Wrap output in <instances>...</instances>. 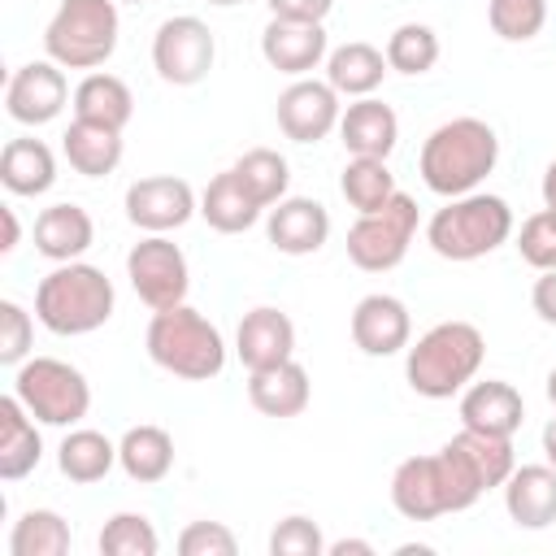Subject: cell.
Returning <instances> with one entry per match:
<instances>
[{
  "label": "cell",
  "instance_id": "11",
  "mask_svg": "<svg viewBox=\"0 0 556 556\" xmlns=\"http://www.w3.org/2000/svg\"><path fill=\"white\" fill-rule=\"evenodd\" d=\"M217 61V39L208 30V22L191 17V13H178V17H165L152 35V70L161 74V83L169 87H195L208 78Z\"/></svg>",
  "mask_w": 556,
  "mask_h": 556
},
{
  "label": "cell",
  "instance_id": "9",
  "mask_svg": "<svg viewBox=\"0 0 556 556\" xmlns=\"http://www.w3.org/2000/svg\"><path fill=\"white\" fill-rule=\"evenodd\" d=\"M417 200L408 191H395L378 213H361L348 230V261L365 274H387L408 256V243L417 235Z\"/></svg>",
  "mask_w": 556,
  "mask_h": 556
},
{
  "label": "cell",
  "instance_id": "14",
  "mask_svg": "<svg viewBox=\"0 0 556 556\" xmlns=\"http://www.w3.org/2000/svg\"><path fill=\"white\" fill-rule=\"evenodd\" d=\"M278 130L291 139V143H321L330 130H339V117H343V104H339V91L330 83H317V78H295L282 96H278Z\"/></svg>",
  "mask_w": 556,
  "mask_h": 556
},
{
  "label": "cell",
  "instance_id": "28",
  "mask_svg": "<svg viewBox=\"0 0 556 556\" xmlns=\"http://www.w3.org/2000/svg\"><path fill=\"white\" fill-rule=\"evenodd\" d=\"M61 152H65V161H70L74 174L104 178V174H113L122 165V130L74 117L70 130L61 135Z\"/></svg>",
  "mask_w": 556,
  "mask_h": 556
},
{
  "label": "cell",
  "instance_id": "6",
  "mask_svg": "<svg viewBox=\"0 0 556 556\" xmlns=\"http://www.w3.org/2000/svg\"><path fill=\"white\" fill-rule=\"evenodd\" d=\"M508 239H513V208L504 195H491V191L456 195L426 222V243L434 248V256L456 265L491 256Z\"/></svg>",
  "mask_w": 556,
  "mask_h": 556
},
{
  "label": "cell",
  "instance_id": "44",
  "mask_svg": "<svg viewBox=\"0 0 556 556\" xmlns=\"http://www.w3.org/2000/svg\"><path fill=\"white\" fill-rule=\"evenodd\" d=\"M530 304H534V313H539L547 326H556V269H543V274L534 278Z\"/></svg>",
  "mask_w": 556,
  "mask_h": 556
},
{
  "label": "cell",
  "instance_id": "51",
  "mask_svg": "<svg viewBox=\"0 0 556 556\" xmlns=\"http://www.w3.org/2000/svg\"><path fill=\"white\" fill-rule=\"evenodd\" d=\"M126 4H143V0H126Z\"/></svg>",
  "mask_w": 556,
  "mask_h": 556
},
{
  "label": "cell",
  "instance_id": "33",
  "mask_svg": "<svg viewBox=\"0 0 556 556\" xmlns=\"http://www.w3.org/2000/svg\"><path fill=\"white\" fill-rule=\"evenodd\" d=\"M447 443L469 460V469L478 473V482H482L486 491H491V486H504V482H508V473L517 469L513 439H504V434H482V430L460 426Z\"/></svg>",
  "mask_w": 556,
  "mask_h": 556
},
{
  "label": "cell",
  "instance_id": "25",
  "mask_svg": "<svg viewBox=\"0 0 556 556\" xmlns=\"http://www.w3.org/2000/svg\"><path fill=\"white\" fill-rule=\"evenodd\" d=\"M43 456V439L35 417L26 413V404L17 395L0 400V478L4 482H22L26 473H35Z\"/></svg>",
  "mask_w": 556,
  "mask_h": 556
},
{
  "label": "cell",
  "instance_id": "40",
  "mask_svg": "<svg viewBox=\"0 0 556 556\" xmlns=\"http://www.w3.org/2000/svg\"><path fill=\"white\" fill-rule=\"evenodd\" d=\"M321 552H326V539L313 517L291 513L269 530V556H321Z\"/></svg>",
  "mask_w": 556,
  "mask_h": 556
},
{
  "label": "cell",
  "instance_id": "23",
  "mask_svg": "<svg viewBox=\"0 0 556 556\" xmlns=\"http://www.w3.org/2000/svg\"><path fill=\"white\" fill-rule=\"evenodd\" d=\"M96 243V222L83 204H48L39 217H35V252L48 256L52 265L61 261H78L87 248Z\"/></svg>",
  "mask_w": 556,
  "mask_h": 556
},
{
  "label": "cell",
  "instance_id": "32",
  "mask_svg": "<svg viewBox=\"0 0 556 556\" xmlns=\"http://www.w3.org/2000/svg\"><path fill=\"white\" fill-rule=\"evenodd\" d=\"M70 543V521L56 508H26L9 530V556H65Z\"/></svg>",
  "mask_w": 556,
  "mask_h": 556
},
{
  "label": "cell",
  "instance_id": "8",
  "mask_svg": "<svg viewBox=\"0 0 556 556\" xmlns=\"http://www.w3.org/2000/svg\"><path fill=\"white\" fill-rule=\"evenodd\" d=\"M13 395L39 426H78L91 413V382L61 356H26L13 374Z\"/></svg>",
  "mask_w": 556,
  "mask_h": 556
},
{
  "label": "cell",
  "instance_id": "30",
  "mask_svg": "<svg viewBox=\"0 0 556 556\" xmlns=\"http://www.w3.org/2000/svg\"><path fill=\"white\" fill-rule=\"evenodd\" d=\"M74 117L83 122H96V126H113V130H126V122L135 117V96L130 87L117 78V74H104V70H91L78 87H74Z\"/></svg>",
  "mask_w": 556,
  "mask_h": 556
},
{
  "label": "cell",
  "instance_id": "37",
  "mask_svg": "<svg viewBox=\"0 0 556 556\" xmlns=\"http://www.w3.org/2000/svg\"><path fill=\"white\" fill-rule=\"evenodd\" d=\"M100 556H156L161 534L143 513H113L96 539Z\"/></svg>",
  "mask_w": 556,
  "mask_h": 556
},
{
  "label": "cell",
  "instance_id": "10",
  "mask_svg": "<svg viewBox=\"0 0 556 556\" xmlns=\"http://www.w3.org/2000/svg\"><path fill=\"white\" fill-rule=\"evenodd\" d=\"M126 278L135 287V295L161 313V308H174V304H187V291H191V265H187V252L165 239V235H143L130 252H126Z\"/></svg>",
  "mask_w": 556,
  "mask_h": 556
},
{
  "label": "cell",
  "instance_id": "24",
  "mask_svg": "<svg viewBox=\"0 0 556 556\" xmlns=\"http://www.w3.org/2000/svg\"><path fill=\"white\" fill-rule=\"evenodd\" d=\"M265 204L239 182L235 169H222L217 178H208L204 195H200V217L217 230V235H243L261 222Z\"/></svg>",
  "mask_w": 556,
  "mask_h": 556
},
{
  "label": "cell",
  "instance_id": "39",
  "mask_svg": "<svg viewBox=\"0 0 556 556\" xmlns=\"http://www.w3.org/2000/svg\"><path fill=\"white\" fill-rule=\"evenodd\" d=\"M517 252H521V261L530 265V269H556V217L547 213V208H539V213H530L526 222H521V230H517Z\"/></svg>",
  "mask_w": 556,
  "mask_h": 556
},
{
  "label": "cell",
  "instance_id": "22",
  "mask_svg": "<svg viewBox=\"0 0 556 556\" xmlns=\"http://www.w3.org/2000/svg\"><path fill=\"white\" fill-rule=\"evenodd\" d=\"M504 508L513 526L521 530H547L556 521V469L543 465H517L504 482Z\"/></svg>",
  "mask_w": 556,
  "mask_h": 556
},
{
  "label": "cell",
  "instance_id": "47",
  "mask_svg": "<svg viewBox=\"0 0 556 556\" xmlns=\"http://www.w3.org/2000/svg\"><path fill=\"white\" fill-rule=\"evenodd\" d=\"M543 208L556 217V161H547L543 169Z\"/></svg>",
  "mask_w": 556,
  "mask_h": 556
},
{
  "label": "cell",
  "instance_id": "19",
  "mask_svg": "<svg viewBox=\"0 0 556 556\" xmlns=\"http://www.w3.org/2000/svg\"><path fill=\"white\" fill-rule=\"evenodd\" d=\"M521 421H526V400L513 382L486 378V382H469L460 391V426L513 439L521 430Z\"/></svg>",
  "mask_w": 556,
  "mask_h": 556
},
{
  "label": "cell",
  "instance_id": "16",
  "mask_svg": "<svg viewBox=\"0 0 556 556\" xmlns=\"http://www.w3.org/2000/svg\"><path fill=\"white\" fill-rule=\"evenodd\" d=\"M261 56L269 61V70L304 78L313 74L326 56H330V39L321 22H291V17H269V26L261 30Z\"/></svg>",
  "mask_w": 556,
  "mask_h": 556
},
{
  "label": "cell",
  "instance_id": "26",
  "mask_svg": "<svg viewBox=\"0 0 556 556\" xmlns=\"http://www.w3.org/2000/svg\"><path fill=\"white\" fill-rule=\"evenodd\" d=\"M387 52L365 43V39H352V43H339L330 56H326V83L348 96V100H361V96H374L387 78Z\"/></svg>",
  "mask_w": 556,
  "mask_h": 556
},
{
  "label": "cell",
  "instance_id": "12",
  "mask_svg": "<svg viewBox=\"0 0 556 556\" xmlns=\"http://www.w3.org/2000/svg\"><path fill=\"white\" fill-rule=\"evenodd\" d=\"M126 222L143 235H169L178 226H187L200 213V200L191 191L187 178L174 174H152V178H135L126 187Z\"/></svg>",
  "mask_w": 556,
  "mask_h": 556
},
{
  "label": "cell",
  "instance_id": "1",
  "mask_svg": "<svg viewBox=\"0 0 556 556\" xmlns=\"http://www.w3.org/2000/svg\"><path fill=\"white\" fill-rule=\"evenodd\" d=\"M482 482L469 469V460L443 443L430 456H408L391 473V504L408 521H434L443 513H465L482 500Z\"/></svg>",
  "mask_w": 556,
  "mask_h": 556
},
{
  "label": "cell",
  "instance_id": "2",
  "mask_svg": "<svg viewBox=\"0 0 556 556\" xmlns=\"http://www.w3.org/2000/svg\"><path fill=\"white\" fill-rule=\"evenodd\" d=\"M495 161H500V135L491 130V122L452 117V122H443L426 135L417 169H421V182L434 195L456 200V195L478 191L482 178L495 169Z\"/></svg>",
  "mask_w": 556,
  "mask_h": 556
},
{
  "label": "cell",
  "instance_id": "3",
  "mask_svg": "<svg viewBox=\"0 0 556 556\" xmlns=\"http://www.w3.org/2000/svg\"><path fill=\"white\" fill-rule=\"evenodd\" d=\"M486 356V339L473 321H439L417 343H408L404 378L426 400H452L460 395Z\"/></svg>",
  "mask_w": 556,
  "mask_h": 556
},
{
  "label": "cell",
  "instance_id": "48",
  "mask_svg": "<svg viewBox=\"0 0 556 556\" xmlns=\"http://www.w3.org/2000/svg\"><path fill=\"white\" fill-rule=\"evenodd\" d=\"M543 460L556 469V417L543 426Z\"/></svg>",
  "mask_w": 556,
  "mask_h": 556
},
{
  "label": "cell",
  "instance_id": "20",
  "mask_svg": "<svg viewBox=\"0 0 556 556\" xmlns=\"http://www.w3.org/2000/svg\"><path fill=\"white\" fill-rule=\"evenodd\" d=\"M313 400V382H308V369L291 356V361H278L269 369H248V404L261 413V417H300Z\"/></svg>",
  "mask_w": 556,
  "mask_h": 556
},
{
  "label": "cell",
  "instance_id": "50",
  "mask_svg": "<svg viewBox=\"0 0 556 556\" xmlns=\"http://www.w3.org/2000/svg\"><path fill=\"white\" fill-rule=\"evenodd\" d=\"M208 4H222V9H230V4H243V0H208Z\"/></svg>",
  "mask_w": 556,
  "mask_h": 556
},
{
  "label": "cell",
  "instance_id": "4",
  "mask_svg": "<svg viewBox=\"0 0 556 556\" xmlns=\"http://www.w3.org/2000/svg\"><path fill=\"white\" fill-rule=\"evenodd\" d=\"M117 308V291L100 265L87 261H61L52 274L35 287V317L52 334H91L100 330Z\"/></svg>",
  "mask_w": 556,
  "mask_h": 556
},
{
  "label": "cell",
  "instance_id": "7",
  "mask_svg": "<svg viewBox=\"0 0 556 556\" xmlns=\"http://www.w3.org/2000/svg\"><path fill=\"white\" fill-rule=\"evenodd\" d=\"M117 0H61L43 26V52L61 70H100L117 52Z\"/></svg>",
  "mask_w": 556,
  "mask_h": 556
},
{
  "label": "cell",
  "instance_id": "27",
  "mask_svg": "<svg viewBox=\"0 0 556 556\" xmlns=\"http://www.w3.org/2000/svg\"><path fill=\"white\" fill-rule=\"evenodd\" d=\"M0 182L9 195H43L56 182V156L43 139H9L0 152Z\"/></svg>",
  "mask_w": 556,
  "mask_h": 556
},
{
  "label": "cell",
  "instance_id": "42",
  "mask_svg": "<svg viewBox=\"0 0 556 556\" xmlns=\"http://www.w3.org/2000/svg\"><path fill=\"white\" fill-rule=\"evenodd\" d=\"M178 552L182 556H235L239 552V539L222 521H191L178 534Z\"/></svg>",
  "mask_w": 556,
  "mask_h": 556
},
{
  "label": "cell",
  "instance_id": "49",
  "mask_svg": "<svg viewBox=\"0 0 556 556\" xmlns=\"http://www.w3.org/2000/svg\"><path fill=\"white\" fill-rule=\"evenodd\" d=\"M547 400H552V408H556V365H552V374H547Z\"/></svg>",
  "mask_w": 556,
  "mask_h": 556
},
{
  "label": "cell",
  "instance_id": "34",
  "mask_svg": "<svg viewBox=\"0 0 556 556\" xmlns=\"http://www.w3.org/2000/svg\"><path fill=\"white\" fill-rule=\"evenodd\" d=\"M339 191L356 213H378L400 187L382 156H348V165L339 174Z\"/></svg>",
  "mask_w": 556,
  "mask_h": 556
},
{
  "label": "cell",
  "instance_id": "17",
  "mask_svg": "<svg viewBox=\"0 0 556 556\" xmlns=\"http://www.w3.org/2000/svg\"><path fill=\"white\" fill-rule=\"evenodd\" d=\"M265 235L287 256H313L330 239V213L313 195H282L265 213Z\"/></svg>",
  "mask_w": 556,
  "mask_h": 556
},
{
  "label": "cell",
  "instance_id": "5",
  "mask_svg": "<svg viewBox=\"0 0 556 556\" xmlns=\"http://www.w3.org/2000/svg\"><path fill=\"white\" fill-rule=\"evenodd\" d=\"M143 348L152 356V365H161L174 378L187 382H208L226 369V339L222 330L191 304H174L152 313Z\"/></svg>",
  "mask_w": 556,
  "mask_h": 556
},
{
  "label": "cell",
  "instance_id": "29",
  "mask_svg": "<svg viewBox=\"0 0 556 556\" xmlns=\"http://www.w3.org/2000/svg\"><path fill=\"white\" fill-rule=\"evenodd\" d=\"M117 465L130 482L152 486L174 469V439L165 426H130L117 439Z\"/></svg>",
  "mask_w": 556,
  "mask_h": 556
},
{
  "label": "cell",
  "instance_id": "35",
  "mask_svg": "<svg viewBox=\"0 0 556 556\" xmlns=\"http://www.w3.org/2000/svg\"><path fill=\"white\" fill-rule=\"evenodd\" d=\"M230 169H235L239 182L265 204V213H269V208L287 195V187H291V165H287V156L274 152V148H248Z\"/></svg>",
  "mask_w": 556,
  "mask_h": 556
},
{
  "label": "cell",
  "instance_id": "38",
  "mask_svg": "<svg viewBox=\"0 0 556 556\" xmlns=\"http://www.w3.org/2000/svg\"><path fill=\"white\" fill-rule=\"evenodd\" d=\"M486 22L500 39L526 43L547 22V0H486Z\"/></svg>",
  "mask_w": 556,
  "mask_h": 556
},
{
  "label": "cell",
  "instance_id": "36",
  "mask_svg": "<svg viewBox=\"0 0 556 556\" xmlns=\"http://www.w3.org/2000/svg\"><path fill=\"white\" fill-rule=\"evenodd\" d=\"M382 52H387V65L395 74L417 78V74H430L439 65V35L426 22H404V26H395L387 35V48Z\"/></svg>",
  "mask_w": 556,
  "mask_h": 556
},
{
  "label": "cell",
  "instance_id": "18",
  "mask_svg": "<svg viewBox=\"0 0 556 556\" xmlns=\"http://www.w3.org/2000/svg\"><path fill=\"white\" fill-rule=\"evenodd\" d=\"M235 352H239L243 369H269L278 361H291L295 356V321L274 304H261V308L243 313V321L235 330Z\"/></svg>",
  "mask_w": 556,
  "mask_h": 556
},
{
  "label": "cell",
  "instance_id": "41",
  "mask_svg": "<svg viewBox=\"0 0 556 556\" xmlns=\"http://www.w3.org/2000/svg\"><path fill=\"white\" fill-rule=\"evenodd\" d=\"M35 343V321L17 300H0V361L22 365Z\"/></svg>",
  "mask_w": 556,
  "mask_h": 556
},
{
  "label": "cell",
  "instance_id": "46",
  "mask_svg": "<svg viewBox=\"0 0 556 556\" xmlns=\"http://www.w3.org/2000/svg\"><path fill=\"white\" fill-rule=\"evenodd\" d=\"M0 217H4V243H0V252H13V248H17V239H22L17 213H13V208H0Z\"/></svg>",
  "mask_w": 556,
  "mask_h": 556
},
{
  "label": "cell",
  "instance_id": "43",
  "mask_svg": "<svg viewBox=\"0 0 556 556\" xmlns=\"http://www.w3.org/2000/svg\"><path fill=\"white\" fill-rule=\"evenodd\" d=\"M274 17H291V22H326V13L334 9V0H265Z\"/></svg>",
  "mask_w": 556,
  "mask_h": 556
},
{
  "label": "cell",
  "instance_id": "13",
  "mask_svg": "<svg viewBox=\"0 0 556 556\" xmlns=\"http://www.w3.org/2000/svg\"><path fill=\"white\" fill-rule=\"evenodd\" d=\"M70 100L74 96L56 61H26L9 74V87H4V113L17 126H48L61 117Z\"/></svg>",
  "mask_w": 556,
  "mask_h": 556
},
{
  "label": "cell",
  "instance_id": "21",
  "mask_svg": "<svg viewBox=\"0 0 556 556\" xmlns=\"http://www.w3.org/2000/svg\"><path fill=\"white\" fill-rule=\"evenodd\" d=\"M339 139L348 148V156H391L395 143H400V117L391 104L374 100V96H361L343 109L339 117Z\"/></svg>",
  "mask_w": 556,
  "mask_h": 556
},
{
  "label": "cell",
  "instance_id": "31",
  "mask_svg": "<svg viewBox=\"0 0 556 556\" xmlns=\"http://www.w3.org/2000/svg\"><path fill=\"white\" fill-rule=\"evenodd\" d=\"M113 465H117V443L109 434H100V430H87V426L70 430L61 439V447H56V469L70 482H83V486L87 482H100Z\"/></svg>",
  "mask_w": 556,
  "mask_h": 556
},
{
  "label": "cell",
  "instance_id": "45",
  "mask_svg": "<svg viewBox=\"0 0 556 556\" xmlns=\"http://www.w3.org/2000/svg\"><path fill=\"white\" fill-rule=\"evenodd\" d=\"M326 556H374V543L369 539H339V543H326Z\"/></svg>",
  "mask_w": 556,
  "mask_h": 556
},
{
  "label": "cell",
  "instance_id": "15",
  "mask_svg": "<svg viewBox=\"0 0 556 556\" xmlns=\"http://www.w3.org/2000/svg\"><path fill=\"white\" fill-rule=\"evenodd\" d=\"M348 330H352V343L365 356H395V352H404L413 343L408 304L400 295H387V291H374V295L356 300Z\"/></svg>",
  "mask_w": 556,
  "mask_h": 556
}]
</instances>
